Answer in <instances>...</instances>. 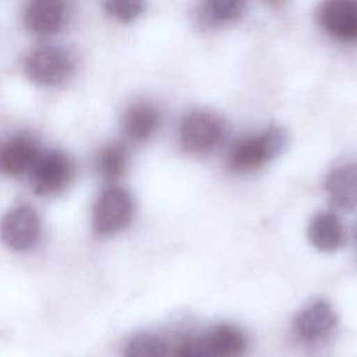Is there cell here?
Returning a JSON list of instances; mask_svg holds the SVG:
<instances>
[{
	"instance_id": "1",
	"label": "cell",
	"mask_w": 357,
	"mask_h": 357,
	"mask_svg": "<svg viewBox=\"0 0 357 357\" xmlns=\"http://www.w3.org/2000/svg\"><path fill=\"white\" fill-rule=\"evenodd\" d=\"M287 134L282 127L271 126L264 131L238 138L227 153V167L234 173L258 170L276 158L286 146Z\"/></svg>"
},
{
	"instance_id": "2",
	"label": "cell",
	"mask_w": 357,
	"mask_h": 357,
	"mask_svg": "<svg viewBox=\"0 0 357 357\" xmlns=\"http://www.w3.org/2000/svg\"><path fill=\"white\" fill-rule=\"evenodd\" d=\"M225 138L223 120L209 110H194L185 114L178 127L181 148L192 155L212 152Z\"/></svg>"
},
{
	"instance_id": "3",
	"label": "cell",
	"mask_w": 357,
	"mask_h": 357,
	"mask_svg": "<svg viewBox=\"0 0 357 357\" xmlns=\"http://www.w3.org/2000/svg\"><path fill=\"white\" fill-rule=\"evenodd\" d=\"M31 183L33 191L39 195H57L68 188L75 176V163L71 156L63 151L52 149L40 152L33 163Z\"/></svg>"
},
{
	"instance_id": "4",
	"label": "cell",
	"mask_w": 357,
	"mask_h": 357,
	"mask_svg": "<svg viewBox=\"0 0 357 357\" xmlns=\"http://www.w3.org/2000/svg\"><path fill=\"white\" fill-rule=\"evenodd\" d=\"M74 68L70 53L59 46H40L28 53L24 73L35 84L56 86L64 82Z\"/></svg>"
},
{
	"instance_id": "5",
	"label": "cell",
	"mask_w": 357,
	"mask_h": 357,
	"mask_svg": "<svg viewBox=\"0 0 357 357\" xmlns=\"http://www.w3.org/2000/svg\"><path fill=\"white\" fill-rule=\"evenodd\" d=\"M134 215V201L131 194L121 187H110L98 198L92 225L96 233L113 236L124 230Z\"/></svg>"
},
{
	"instance_id": "6",
	"label": "cell",
	"mask_w": 357,
	"mask_h": 357,
	"mask_svg": "<svg viewBox=\"0 0 357 357\" xmlns=\"http://www.w3.org/2000/svg\"><path fill=\"white\" fill-rule=\"evenodd\" d=\"M337 325V315L325 300H315L304 307L294 318L296 339L307 347H319L326 343Z\"/></svg>"
},
{
	"instance_id": "7",
	"label": "cell",
	"mask_w": 357,
	"mask_h": 357,
	"mask_svg": "<svg viewBox=\"0 0 357 357\" xmlns=\"http://www.w3.org/2000/svg\"><path fill=\"white\" fill-rule=\"evenodd\" d=\"M40 219L29 205H20L8 211L0 222V237L3 243L15 250H29L39 238Z\"/></svg>"
},
{
	"instance_id": "8",
	"label": "cell",
	"mask_w": 357,
	"mask_h": 357,
	"mask_svg": "<svg viewBox=\"0 0 357 357\" xmlns=\"http://www.w3.org/2000/svg\"><path fill=\"white\" fill-rule=\"evenodd\" d=\"M317 20L332 38L357 43V0H322Z\"/></svg>"
},
{
	"instance_id": "9",
	"label": "cell",
	"mask_w": 357,
	"mask_h": 357,
	"mask_svg": "<svg viewBox=\"0 0 357 357\" xmlns=\"http://www.w3.org/2000/svg\"><path fill=\"white\" fill-rule=\"evenodd\" d=\"M39 155V145L32 135H14L0 148V170L8 176H21L32 169Z\"/></svg>"
},
{
	"instance_id": "10",
	"label": "cell",
	"mask_w": 357,
	"mask_h": 357,
	"mask_svg": "<svg viewBox=\"0 0 357 357\" xmlns=\"http://www.w3.org/2000/svg\"><path fill=\"white\" fill-rule=\"evenodd\" d=\"M162 124V113L156 105L139 100L130 105L121 119L126 137L132 142H145L153 137Z\"/></svg>"
},
{
	"instance_id": "11",
	"label": "cell",
	"mask_w": 357,
	"mask_h": 357,
	"mask_svg": "<svg viewBox=\"0 0 357 357\" xmlns=\"http://www.w3.org/2000/svg\"><path fill=\"white\" fill-rule=\"evenodd\" d=\"M64 14V0H28L24 24L32 33L49 36L61 28Z\"/></svg>"
},
{
	"instance_id": "12",
	"label": "cell",
	"mask_w": 357,
	"mask_h": 357,
	"mask_svg": "<svg viewBox=\"0 0 357 357\" xmlns=\"http://www.w3.org/2000/svg\"><path fill=\"white\" fill-rule=\"evenodd\" d=\"M325 191L331 202L342 211L357 208V163H344L329 172Z\"/></svg>"
},
{
	"instance_id": "13",
	"label": "cell",
	"mask_w": 357,
	"mask_h": 357,
	"mask_svg": "<svg viewBox=\"0 0 357 357\" xmlns=\"http://www.w3.org/2000/svg\"><path fill=\"white\" fill-rule=\"evenodd\" d=\"M307 233L311 244L324 252H333L339 250L346 240L343 223L337 215L331 211L315 213L310 220Z\"/></svg>"
},
{
	"instance_id": "14",
	"label": "cell",
	"mask_w": 357,
	"mask_h": 357,
	"mask_svg": "<svg viewBox=\"0 0 357 357\" xmlns=\"http://www.w3.org/2000/svg\"><path fill=\"white\" fill-rule=\"evenodd\" d=\"M202 337L212 357H241L247 350L244 332L231 324H219Z\"/></svg>"
},
{
	"instance_id": "15",
	"label": "cell",
	"mask_w": 357,
	"mask_h": 357,
	"mask_svg": "<svg viewBox=\"0 0 357 357\" xmlns=\"http://www.w3.org/2000/svg\"><path fill=\"white\" fill-rule=\"evenodd\" d=\"M128 152L124 145L113 142L102 146L95 158V166L98 173L109 180H119L127 170Z\"/></svg>"
},
{
	"instance_id": "16",
	"label": "cell",
	"mask_w": 357,
	"mask_h": 357,
	"mask_svg": "<svg viewBox=\"0 0 357 357\" xmlns=\"http://www.w3.org/2000/svg\"><path fill=\"white\" fill-rule=\"evenodd\" d=\"M245 10V0H202L201 17L205 24L223 25L237 21Z\"/></svg>"
},
{
	"instance_id": "17",
	"label": "cell",
	"mask_w": 357,
	"mask_h": 357,
	"mask_svg": "<svg viewBox=\"0 0 357 357\" xmlns=\"http://www.w3.org/2000/svg\"><path fill=\"white\" fill-rule=\"evenodd\" d=\"M167 346L165 340L153 333H138L128 340L124 357H166Z\"/></svg>"
},
{
	"instance_id": "18",
	"label": "cell",
	"mask_w": 357,
	"mask_h": 357,
	"mask_svg": "<svg viewBox=\"0 0 357 357\" xmlns=\"http://www.w3.org/2000/svg\"><path fill=\"white\" fill-rule=\"evenodd\" d=\"M145 6L146 0H103L106 13L120 22L137 20L144 13Z\"/></svg>"
},
{
	"instance_id": "19",
	"label": "cell",
	"mask_w": 357,
	"mask_h": 357,
	"mask_svg": "<svg viewBox=\"0 0 357 357\" xmlns=\"http://www.w3.org/2000/svg\"><path fill=\"white\" fill-rule=\"evenodd\" d=\"M176 357H212L204 337L187 339L176 351Z\"/></svg>"
},
{
	"instance_id": "20",
	"label": "cell",
	"mask_w": 357,
	"mask_h": 357,
	"mask_svg": "<svg viewBox=\"0 0 357 357\" xmlns=\"http://www.w3.org/2000/svg\"><path fill=\"white\" fill-rule=\"evenodd\" d=\"M261 1L265 3L266 6L272 7V8H279V7H282L287 0H261Z\"/></svg>"
}]
</instances>
